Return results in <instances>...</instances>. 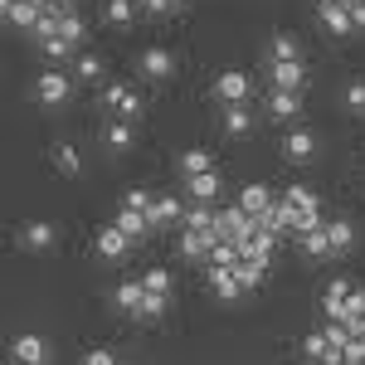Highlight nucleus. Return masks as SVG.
<instances>
[{
	"mask_svg": "<svg viewBox=\"0 0 365 365\" xmlns=\"http://www.w3.org/2000/svg\"><path fill=\"white\" fill-rule=\"evenodd\" d=\"M68 98H73V78H68V73L44 68V73L34 78V103H44V108H63Z\"/></svg>",
	"mask_w": 365,
	"mask_h": 365,
	"instance_id": "f257e3e1",
	"label": "nucleus"
},
{
	"mask_svg": "<svg viewBox=\"0 0 365 365\" xmlns=\"http://www.w3.org/2000/svg\"><path fill=\"white\" fill-rule=\"evenodd\" d=\"M10 361L15 365H49L54 361V346L44 336H34V331H20V336L10 341Z\"/></svg>",
	"mask_w": 365,
	"mask_h": 365,
	"instance_id": "f03ea898",
	"label": "nucleus"
},
{
	"mask_svg": "<svg viewBox=\"0 0 365 365\" xmlns=\"http://www.w3.org/2000/svg\"><path fill=\"white\" fill-rule=\"evenodd\" d=\"M215 98L220 103H249V73L244 68H220V78H215Z\"/></svg>",
	"mask_w": 365,
	"mask_h": 365,
	"instance_id": "7ed1b4c3",
	"label": "nucleus"
},
{
	"mask_svg": "<svg viewBox=\"0 0 365 365\" xmlns=\"http://www.w3.org/2000/svg\"><path fill=\"white\" fill-rule=\"evenodd\" d=\"M103 108H113V117H132L141 113V98H137V88H127V83H108L103 88Z\"/></svg>",
	"mask_w": 365,
	"mask_h": 365,
	"instance_id": "20e7f679",
	"label": "nucleus"
},
{
	"mask_svg": "<svg viewBox=\"0 0 365 365\" xmlns=\"http://www.w3.org/2000/svg\"><path fill=\"white\" fill-rule=\"evenodd\" d=\"M278 146H282V156L297 161V166H302V161H317V132H307V127H292Z\"/></svg>",
	"mask_w": 365,
	"mask_h": 365,
	"instance_id": "39448f33",
	"label": "nucleus"
},
{
	"mask_svg": "<svg viewBox=\"0 0 365 365\" xmlns=\"http://www.w3.org/2000/svg\"><path fill=\"white\" fill-rule=\"evenodd\" d=\"M93 249H98V258H108V263H122L127 249H132V239H127L117 225H103V229H98V239H93Z\"/></svg>",
	"mask_w": 365,
	"mask_h": 365,
	"instance_id": "423d86ee",
	"label": "nucleus"
},
{
	"mask_svg": "<svg viewBox=\"0 0 365 365\" xmlns=\"http://www.w3.org/2000/svg\"><path fill=\"white\" fill-rule=\"evenodd\" d=\"M141 73L151 78V83H166L170 73H175V58H170V49H161V44H151V49H141Z\"/></svg>",
	"mask_w": 365,
	"mask_h": 365,
	"instance_id": "0eeeda50",
	"label": "nucleus"
},
{
	"mask_svg": "<svg viewBox=\"0 0 365 365\" xmlns=\"http://www.w3.org/2000/svg\"><path fill=\"white\" fill-rule=\"evenodd\" d=\"M0 10L15 29H39V20H44V5H34V0H0Z\"/></svg>",
	"mask_w": 365,
	"mask_h": 365,
	"instance_id": "6e6552de",
	"label": "nucleus"
},
{
	"mask_svg": "<svg viewBox=\"0 0 365 365\" xmlns=\"http://www.w3.org/2000/svg\"><path fill=\"white\" fill-rule=\"evenodd\" d=\"M302 351H307L317 365H346V346H331V341H327V331L302 336Z\"/></svg>",
	"mask_w": 365,
	"mask_h": 365,
	"instance_id": "1a4fd4ad",
	"label": "nucleus"
},
{
	"mask_svg": "<svg viewBox=\"0 0 365 365\" xmlns=\"http://www.w3.org/2000/svg\"><path fill=\"white\" fill-rule=\"evenodd\" d=\"M297 113H302V93H292V88H273L268 93V117L273 122H292Z\"/></svg>",
	"mask_w": 365,
	"mask_h": 365,
	"instance_id": "9d476101",
	"label": "nucleus"
},
{
	"mask_svg": "<svg viewBox=\"0 0 365 365\" xmlns=\"http://www.w3.org/2000/svg\"><path fill=\"white\" fill-rule=\"evenodd\" d=\"M146 220H151V229H166V225H180L185 210H180V200H175V195H156V200H151V210H146Z\"/></svg>",
	"mask_w": 365,
	"mask_h": 365,
	"instance_id": "9b49d317",
	"label": "nucleus"
},
{
	"mask_svg": "<svg viewBox=\"0 0 365 365\" xmlns=\"http://www.w3.org/2000/svg\"><path fill=\"white\" fill-rule=\"evenodd\" d=\"M210 249H215V234H210V229H180V253H185V258L210 263Z\"/></svg>",
	"mask_w": 365,
	"mask_h": 365,
	"instance_id": "f8f14e48",
	"label": "nucleus"
},
{
	"mask_svg": "<svg viewBox=\"0 0 365 365\" xmlns=\"http://www.w3.org/2000/svg\"><path fill=\"white\" fill-rule=\"evenodd\" d=\"M273 205H278V200H273V190H268L263 180H258V185H244V190H239V210H244V215H253V220H258L263 210H273Z\"/></svg>",
	"mask_w": 365,
	"mask_h": 365,
	"instance_id": "ddd939ff",
	"label": "nucleus"
},
{
	"mask_svg": "<svg viewBox=\"0 0 365 365\" xmlns=\"http://www.w3.org/2000/svg\"><path fill=\"white\" fill-rule=\"evenodd\" d=\"M351 292H356V287H351L346 278H331V282H327V292H322V312L336 322L341 312H346V302H351Z\"/></svg>",
	"mask_w": 365,
	"mask_h": 365,
	"instance_id": "4468645a",
	"label": "nucleus"
},
{
	"mask_svg": "<svg viewBox=\"0 0 365 365\" xmlns=\"http://www.w3.org/2000/svg\"><path fill=\"white\" fill-rule=\"evenodd\" d=\"M20 249L29 253H44V249H54V225H44V220H34V225L20 229Z\"/></svg>",
	"mask_w": 365,
	"mask_h": 365,
	"instance_id": "2eb2a0df",
	"label": "nucleus"
},
{
	"mask_svg": "<svg viewBox=\"0 0 365 365\" xmlns=\"http://www.w3.org/2000/svg\"><path fill=\"white\" fill-rule=\"evenodd\" d=\"M268 78H273V88H292V93H302L307 68H302V63H268Z\"/></svg>",
	"mask_w": 365,
	"mask_h": 365,
	"instance_id": "dca6fc26",
	"label": "nucleus"
},
{
	"mask_svg": "<svg viewBox=\"0 0 365 365\" xmlns=\"http://www.w3.org/2000/svg\"><path fill=\"white\" fill-rule=\"evenodd\" d=\"M210 287L225 297V302H239L244 282H239V268H210Z\"/></svg>",
	"mask_w": 365,
	"mask_h": 365,
	"instance_id": "f3484780",
	"label": "nucleus"
},
{
	"mask_svg": "<svg viewBox=\"0 0 365 365\" xmlns=\"http://www.w3.org/2000/svg\"><path fill=\"white\" fill-rule=\"evenodd\" d=\"M185 190H190V200H195V205H215V195H220V175H215V170L190 175V180H185Z\"/></svg>",
	"mask_w": 365,
	"mask_h": 365,
	"instance_id": "a211bd4d",
	"label": "nucleus"
},
{
	"mask_svg": "<svg viewBox=\"0 0 365 365\" xmlns=\"http://www.w3.org/2000/svg\"><path fill=\"white\" fill-rule=\"evenodd\" d=\"M268 63H302V49L292 34H273L268 39Z\"/></svg>",
	"mask_w": 365,
	"mask_h": 365,
	"instance_id": "6ab92c4d",
	"label": "nucleus"
},
{
	"mask_svg": "<svg viewBox=\"0 0 365 365\" xmlns=\"http://www.w3.org/2000/svg\"><path fill=\"white\" fill-rule=\"evenodd\" d=\"M103 141H108V151H132V122L127 117H113L108 127H103Z\"/></svg>",
	"mask_w": 365,
	"mask_h": 365,
	"instance_id": "aec40b11",
	"label": "nucleus"
},
{
	"mask_svg": "<svg viewBox=\"0 0 365 365\" xmlns=\"http://www.w3.org/2000/svg\"><path fill=\"white\" fill-rule=\"evenodd\" d=\"M225 132L229 137H249L253 132V113L244 108V103H229L225 108Z\"/></svg>",
	"mask_w": 365,
	"mask_h": 365,
	"instance_id": "412c9836",
	"label": "nucleus"
},
{
	"mask_svg": "<svg viewBox=\"0 0 365 365\" xmlns=\"http://www.w3.org/2000/svg\"><path fill=\"white\" fill-rule=\"evenodd\" d=\"M180 170H185V180L190 175H205V170H215V156L205 146H190V151H180Z\"/></svg>",
	"mask_w": 365,
	"mask_h": 365,
	"instance_id": "4be33fe9",
	"label": "nucleus"
},
{
	"mask_svg": "<svg viewBox=\"0 0 365 365\" xmlns=\"http://www.w3.org/2000/svg\"><path fill=\"white\" fill-rule=\"evenodd\" d=\"M282 200H287V205H297L302 215H322V195H317V190H307V185H287V190H282Z\"/></svg>",
	"mask_w": 365,
	"mask_h": 365,
	"instance_id": "5701e85b",
	"label": "nucleus"
},
{
	"mask_svg": "<svg viewBox=\"0 0 365 365\" xmlns=\"http://www.w3.org/2000/svg\"><path fill=\"white\" fill-rule=\"evenodd\" d=\"M141 297H146V287H141V278H137V282H132V278H127V282H117V292H113V302H117L122 312H127V317H132V312L141 307Z\"/></svg>",
	"mask_w": 365,
	"mask_h": 365,
	"instance_id": "b1692460",
	"label": "nucleus"
},
{
	"mask_svg": "<svg viewBox=\"0 0 365 365\" xmlns=\"http://www.w3.org/2000/svg\"><path fill=\"white\" fill-rule=\"evenodd\" d=\"M327 234H331V249H336V253H351V249H356V225H351V220H331V225H327Z\"/></svg>",
	"mask_w": 365,
	"mask_h": 365,
	"instance_id": "393cba45",
	"label": "nucleus"
},
{
	"mask_svg": "<svg viewBox=\"0 0 365 365\" xmlns=\"http://www.w3.org/2000/svg\"><path fill=\"white\" fill-rule=\"evenodd\" d=\"M302 249L312 253V258H336V249H331V234H327V225L312 229V234H302Z\"/></svg>",
	"mask_w": 365,
	"mask_h": 365,
	"instance_id": "a878e982",
	"label": "nucleus"
},
{
	"mask_svg": "<svg viewBox=\"0 0 365 365\" xmlns=\"http://www.w3.org/2000/svg\"><path fill=\"white\" fill-rule=\"evenodd\" d=\"M103 15H108V25H132V20H137V0H108V5H103Z\"/></svg>",
	"mask_w": 365,
	"mask_h": 365,
	"instance_id": "bb28decb",
	"label": "nucleus"
},
{
	"mask_svg": "<svg viewBox=\"0 0 365 365\" xmlns=\"http://www.w3.org/2000/svg\"><path fill=\"white\" fill-rule=\"evenodd\" d=\"M322 25L331 29V34H351V10H346V5H327V10H322Z\"/></svg>",
	"mask_w": 365,
	"mask_h": 365,
	"instance_id": "cd10ccee",
	"label": "nucleus"
},
{
	"mask_svg": "<svg viewBox=\"0 0 365 365\" xmlns=\"http://www.w3.org/2000/svg\"><path fill=\"white\" fill-rule=\"evenodd\" d=\"M117 229H122L127 239H141V234L151 229V220H146V215H137V210H117Z\"/></svg>",
	"mask_w": 365,
	"mask_h": 365,
	"instance_id": "c85d7f7f",
	"label": "nucleus"
},
{
	"mask_svg": "<svg viewBox=\"0 0 365 365\" xmlns=\"http://www.w3.org/2000/svg\"><path fill=\"white\" fill-rule=\"evenodd\" d=\"M39 49H44L49 58H78V54H73L78 44H73V39H63V34H44V39H39Z\"/></svg>",
	"mask_w": 365,
	"mask_h": 365,
	"instance_id": "c756f323",
	"label": "nucleus"
},
{
	"mask_svg": "<svg viewBox=\"0 0 365 365\" xmlns=\"http://www.w3.org/2000/svg\"><path fill=\"white\" fill-rule=\"evenodd\" d=\"M132 317H137V322H161V317H166V297L146 292V297H141V307L132 312Z\"/></svg>",
	"mask_w": 365,
	"mask_h": 365,
	"instance_id": "7c9ffc66",
	"label": "nucleus"
},
{
	"mask_svg": "<svg viewBox=\"0 0 365 365\" xmlns=\"http://www.w3.org/2000/svg\"><path fill=\"white\" fill-rule=\"evenodd\" d=\"M54 166L63 170V175H78V170H83V161H78V151H73L68 141H58V146H54Z\"/></svg>",
	"mask_w": 365,
	"mask_h": 365,
	"instance_id": "2f4dec72",
	"label": "nucleus"
},
{
	"mask_svg": "<svg viewBox=\"0 0 365 365\" xmlns=\"http://www.w3.org/2000/svg\"><path fill=\"white\" fill-rule=\"evenodd\" d=\"M141 287L156 292V297H170V273L166 268H146V273H141Z\"/></svg>",
	"mask_w": 365,
	"mask_h": 365,
	"instance_id": "473e14b6",
	"label": "nucleus"
},
{
	"mask_svg": "<svg viewBox=\"0 0 365 365\" xmlns=\"http://www.w3.org/2000/svg\"><path fill=\"white\" fill-rule=\"evenodd\" d=\"M239 263V249L229 244V239H215V249H210V268H234Z\"/></svg>",
	"mask_w": 365,
	"mask_h": 365,
	"instance_id": "72a5a7b5",
	"label": "nucleus"
},
{
	"mask_svg": "<svg viewBox=\"0 0 365 365\" xmlns=\"http://www.w3.org/2000/svg\"><path fill=\"white\" fill-rule=\"evenodd\" d=\"M73 73H78L83 83L103 78V58H98V54H78V58H73Z\"/></svg>",
	"mask_w": 365,
	"mask_h": 365,
	"instance_id": "f704fd0d",
	"label": "nucleus"
},
{
	"mask_svg": "<svg viewBox=\"0 0 365 365\" xmlns=\"http://www.w3.org/2000/svg\"><path fill=\"white\" fill-rule=\"evenodd\" d=\"M234 268H239V282H244V287H258V282L268 278V263H249V258H239Z\"/></svg>",
	"mask_w": 365,
	"mask_h": 365,
	"instance_id": "c9c22d12",
	"label": "nucleus"
},
{
	"mask_svg": "<svg viewBox=\"0 0 365 365\" xmlns=\"http://www.w3.org/2000/svg\"><path fill=\"white\" fill-rule=\"evenodd\" d=\"M210 225H215V210H210V205L185 210V220H180V229H210Z\"/></svg>",
	"mask_w": 365,
	"mask_h": 365,
	"instance_id": "e433bc0d",
	"label": "nucleus"
},
{
	"mask_svg": "<svg viewBox=\"0 0 365 365\" xmlns=\"http://www.w3.org/2000/svg\"><path fill=\"white\" fill-rule=\"evenodd\" d=\"M58 34H63V39H73V44H83V15H78V10H68V15L58 20Z\"/></svg>",
	"mask_w": 365,
	"mask_h": 365,
	"instance_id": "4c0bfd02",
	"label": "nucleus"
},
{
	"mask_svg": "<svg viewBox=\"0 0 365 365\" xmlns=\"http://www.w3.org/2000/svg\"><path fill=\"white\" fill-rule=\"evenodd\" d=\"M346 108L356 117L365 113V78H351V83H346Z\"/></svg>",
	"mask_w": 365,
	"mask_h": 365,
	"instance_id": "58836bf2",
	"label": "nucleus"
},
{
	"mask_svg": "<svg viewBox=\"0 0 365 365\" xmlns=\"http://www.w3.org/2000/svg\"><path fill=\"white\" fill-rule=\"evenodd\" d=\"M151 200H156V195H146L141 185H132V190H127V200H122V210H137V215H146V210H151Z\"/></svg>",
	"mask_w": 365,
	"mask_h": 365,
	"instance_id": "ea45409f",
	"label": "nucleus"
},
{
	"mask_svg": "<svg viewBox=\"0 0 365 365\" xmlns=\"http://www.w3.org/2000/svg\"><path fill=\"white\" fill-rule=\"evenodd\" d=\"M346 365H365V331L346 346Z\"/></svg>",
	"mask_w": 365,
	"mask_h": 365,
	"instance_id": "a19ab883",
	"label": "nucleus"
},
{
	"mask_svg": "<svg viewBox=\"0 0 365 365\" xmlns=\"http://www.w3.org/2000/svg\"><path fill=\"white\" fill-rule=\"evenodd\" d=\"M83 365H117V356H113V351H103V346H98V351H88V356H83Z\"/></svg>",
	"mask_w": 365,
	"mask_h": 365,
	"instance_id": "79ce46f5",
	"label": "nucleus"
},
{
	"mask_svg": "<svg viewBox=\"0 0 365 365\" xmlns=\"http://www.w3.org/2000/svg\"><path fill=\"white\" fill-rule=\"evenodd\" d=\"M346 10H351V25L365 29V0H346Z\"/></svg>",
	"mask_w": 365,
	"mask_h": 365,
	"instance_id": "37998d69",
	"label": "nucleus"
},
{
	"mask_svg": "<svg viewBox=\"0 0 365 365\" xmlns=\"http://www.w3.org/2000/svg\"><path fill=\"white\" fill-rule=\"evenodd\" d=\"M141 10H151V15H166V10H175L170 0H141Z\"/></svg>",
	"mask_w": 365,
	"mask_h": 365,
	"instance_id": "c03bdc74",
	"label": "nucleus"
},
{
	"mask_svg": "<svg viewBox=\"0 0 365 365\" xmlns=\"http://www.w3.org/2000/svg\"><path fill=\"white\" fill-rule=\"evenodd\" d=\"M73 5H78V0H54V10H63V15H68Z\"/></svg>",
	"mask_w": 365,
	"mask_h": 365,
	"instance_id": "a18cd8bd",
	"label": "nucleus"
},
{
	"mask_svg": "<svg viewBox=\"0 0 365 365\" xmlns=\"http://www.w3.org/2000/svg\"><path fill=\"white\" fill-rule=\"evenodd\" d=\"M327 5H341V0H317V10H327Z\"/></svg>",
	"mask_w": 365,
	"mask_h": 365,
	"instance_id": "49530a36",
	"label": "nucleus"
},
{
	"mask_svg": "<svg viewBox=\"0 0 365 365\" xmlns=\"http://www.w3.org/2000/svg\"><path fill=\"white\" fill-rule=\"evenodd\" d=\"M170 5H185V0H170Z\"/></svg>",
	"mask_w": 365,
	"mask_h": 365,
	"instance_id": "de8ad7c7",
	"label": "nucleus"
}]
</instances>
